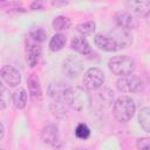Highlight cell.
I'll return each instance as SVG.
<instances>
[{
	"instance_id": "6da1fadb",
	"label": "cell",
	"mask_w": 150,
	"mask_h": 150,
	"mask_svg": "<svg viewBox=\"0 0 150 150\" xmlns=\"http://www.w3.org/2000/svg\"><path fill=\"white\" fill-rule=\"evenodd\" d=\"M63 102L76 111H82L89 103V94L81 87H68L64 94Z\"/></svg>"
},
{
	"instance_id": "7a4b0ae2",
	"label": "cell",
	"mask_w": 150,
	"mask_h": 150,
	"mask_svg": "<svg viewBox=\"0 0 150 150\" xmlns=\"http://www.w3.org/2000/svg\"><path fill=\"white\" fill-rule=\"evenodd\" d=\"M135 102L131 97L129 96H121L118 97L112 107V112L115 118L121 122V123H125L128 121L131 120V117L135 114Z\"/></svg>"
},
{
	"instance_id": "3957f363",
	"label": "cell",
	"mask_w": 150,
	"mask_h": 150,
	"mask_svg": "<svg viewBox=\"0 0 150 150\" xmlns=\"http://www.w3.org/2000/svg\"><path fill=\"white\" fill-rule=\"evenodd\" d=\"M109 69L118 76L130 75L135 70V61L128 55H117L109 60L108 62Z\"/></svg>"
},
{
	"instance_id": "277c9868",
	"label": "cell",
	"mask_w": 150,
	"mask_h": 150,
	"mask_svg": "<svg viewBox=\"0 0 150 150\" xmlns=\"http://www.w3.org/2000/svg\"><path fill=\"white\" fill-rule=\"evenodd\" d=\"M116 87L121 93H139L144 88V82L136 75L121 76L116 81Z\"/></svg>"
},
{
	"instance_id": "5b68a950",
	"label": "cell",
	"mask_w": 150,
	"mask_h": 150,
	"mask_svg": "<svg viewBox=\"0 0 150 150\" xmlns=\"http://www.w3.org/2000/svg\"><path fill=\"white\" fill-rule=\"evenodd\" d=\"M103 82H104V73L97 67L89 68L83 75V84L89 90L98 89L103 84Z\"/></svg>"
},
{
	"instance_id": "8992f818",
	"label": "cell",
	"mask_w": 150,
	"mask_h": 150,
	"mask_svg": "<svg viewBox=\"0 0 150 150\" xmlns=\"http://www.w3.org/2000/svg\"><path fill=\"white\" fill-rule=\"evenodd\" d=\"M83 71L82 61L76 56H68L62 62V73L69 79L79 77Z\"/></svg>"
},
{
	"instance_id": "52a82bcc",
	"label": "cell",
	"mask_w": 150,
	"mask_h": 150,
	"mask_svg": "<svg viewBox=\"0 0 150 150\" xmlns=\"http://www.w3.org/2000/svg\"><path fill=\"white\" fill-rule=\"evenodd\" d=\"M0 77L11 87H15L21 82V74L12 66H4L0 69Z\"/></svg>"
},
{
	"instance_id": "ba28073f",
	"label": "cell",
	"mask_w": 150,
	"mask_h": 150,
	"mask_svg": "<svg viewBox=\"0 0 150 150\" xmlns=\"http://www.w3.org/2000/svg\"><path fill=\"white\" fill-rule=\"evenodd\" d=\"M109 36L115 41L118 49L120 48H127L132 42V36L130 35V33L123 28H120V27L111 30Z\"/></svg>"
},
{
	"instance_id": "9c48e42d",
	"label": "cell",
	"mask_w": 150,
	"mask_h": 150,
	"mask_svg": "<svg viewBox=\"0 0 150 150\" xmlns=\"http://www.w3.org/2000/svg\"><path fill=\"white\" fill-rule=\"evenodd\" d=\"M115 21L120 28H123L125 30L135 29L138 26L137 19H135L134 15H131L128 12H118L115 14Z\"/></svg>"
},
{
	"instance_id": "30bf717a",
	"label": "cell",
	"mask_w": 150,
	"mask_h": 150,
	"mask_svg": "<svg viewBox=\"0 0 150 150\" xmlns=\"http://www.w3.org/2000/svg\"><path fill=\"white\" fill-rule=\"evenodd\" d=\"M41 138L46 144L57 145V143L60 141L59 128L53 123H49V124L45 125L42 131H41Z\"/></svg>"
},
{
	"instance_id": "8fae6325",
	"label": "cell",
	"mask_w": 150,
	"mask_h": 150,
	"mask_svg": "<svg viewBox=\"0 0 150 150\" xmlns=\"http://www.w3.org/2000/svg\"><path fill=\"white\" fill-rule=\"evenodd\" d=\"M94 42H95L96 47H98L100 49H102L104 52H115V50L118 49L115 41L109 35L96 34L95 38H94Z\"/></svg>"
},
{
	"instance_id": "7c38bea8",
	"label": "cell",
	"mask_w": 150,
	"mask_h": 150,
	"mask_svg": "<svg viewBox=\"0 0 150 150\" xmlns=\"http://www.w3.org/2000/svg\"><path fill=\"white\" fill-rule=\"evenodd\" d=\"M68 89V87L61 82V81H56V82H52L48 87V94L49 96L57 101V102H63V98H64V94H66V90Z\"/></svg>"
},
{
	"instance_id": "4fadbf2b",
	"label": "cell",
	"mask_w": 150,
	"mask_h": 150,
	"mask_svg": "<svg viewBox=\"0 0 150 150\" xmlns=\"http://www.w3.org/2000/svg\"><path fill=\"white\" fill-rule=\"evenodd\" d=\"M27 84H28V91H29L30 97L33 100H40L42 96V90H41L40 80H39L38 75L32 74L27 80Z\"/></svg>"
},
{
	"instance_id": "5bb4252c",
	"label": "cell",
	"mask_w": 150,
	"mask_h": 150,
	"mask_svg": "<svg viewBox=\"0 0 150 150\" xmlns=\"http://www.w3.org/2000/svg\"><path fill=\"white\" fill-rule=\"evenodd\" d=\"M70 47L73 50L82 54V55H88L91 53V47L89 45V42L87 41V39H84L83 36H76L71 40Z\"/></svg>"
},
{
	"instance_id": "9a60e30c",
	"label": "cell",
	"mask_w": 150,
	"mask_h": 150,
	"mask_svg": "<svg viewBox=\"0 0 150 150\" xmlns=\"http://www.w3.org/2000/svg\"><path fill=\"white\" fill-rule=\"evenodd\" d=\"M128 6L139 16H146L150 11V1H131Z\"/></svg>"
},
{
	"instance_id": "2e32d148",
	"label": "cell",
	"mask_w": 150,
	"mask_h": 150,
	"mask_svg": "<svg viewBox=\"0 0 150 150\" xmlns=\"http://www.w3.org/2000/svg\"><path fill=\"white\" fill-rule=\"evenodd\" d=\"M52 26L56 32H62V30H67V29L70 28L71 21H70V19H68L64 15H59V16L54 18V20L52 22Z\"/></svg>"
},
{
	"instance_id": "e0dca14e",
	"label": "cell",
	"mask_w": 150,
	"mask_h": 150,
	"mask_svg": "<svg viewBox=\"0 0 150 150\" xmlns=\"http://www.w3.org/2000/svg\"><path fill=\"white\" fill-rule=\"evenodd\" d=\"M40 55H41V47L38 43L32 45L29 47V49H28V53H27V62L29 63L30 67H35L36 66Z\"/></svg>"
},
{
	"instance_id": "ac0fdd59",
	"label": "cell",
	"mask_w": 150,
	"mask_h": 150,
	"mask_svg": "<svg viewBox=\"0 0 150 150\" xmlns=\"http://www.w3.org/2000/svg\"><path fill=\"white\" fill-rule=\"evenodd\" d=\"M66 42H67L66 36L63 34H61V33H57V34H55L50 39V41H49V49L52 52H59V50H61L64 47Z\"/></svg>"
},
{
	"instance_id": "d6986e66",
	"label": "cell",
	"mask_w": 150,
	"mask_h": 150,
	"mask_svg": "<svg viewBox=\"0 0 150 150\" xmlns=\"http://www.w3.org/2000/svg\"><path fill=\"white\" fill-rule=\"evenodd\" d=\"M13 103L15 105V108L18 109H23L26 107V103H27V98H28V95H27V91L25 89H19L16 90L14 94H13Z\"/></svg>"
},
{
	"instance_id": "ffe728a7",
	"label": "cell",
	"mask_w": 150,
	"mask_h": 150,
	"mask_svg": "<svg viewBox=\"0 0 150 150\" xmlns=\"http://www.w3.org/2000/svg\"><path fill=\"white\" fill-rule=\"evenodd\" d=\"M150 109L149 107H143L138 112V122L145 132H150Z\"/></svg>"
},
{
	"instance_id": "44dd1931",
	"label": "cell",
	"mask_w": 150,
	"mask_h": 150,
	"mask_svg": "<svg viewBox=\"0 0 150 150\" xmlns=\"http://www.w3.org/2000/svg\"><path fill=\"white\" fill-rule=\"evenodd\" d=\"M76 29H77V32L81 33V34L83 35V38H84V36H87V35H91V34L95 32L96 25H95L94 21H86V22H82V23L77 25Z\"/></svg>"
},
{
	"instance_id": "7402d4cb",
	"label": "cell",
	"mask_w": 150,
	"mask_h": 150,
	"mask_svg": "<svg viewBox=\"0 0 150 150\" xmlns=\"http://www.w3.org/2000/svg\"><path fill=\"white\" fill-rule=\"evenodd\" d=\"M29 35L36 42H43L47 38V34H46L45 29L41 28V27H33L29 32Z\"/></svg>"
},
{
	"instance_id": "603a6c76",
	"label": "cell",
	"mask_w": 150,
	"mask_h": 150,
	"mask_svg": "<svg viewBox=\"0 0 150 150\" xmlns=\"http://www.w3.org/2000/svg\"><path fill=\"white\" fill-rule=\"evenodd\" d=\"M89 135H90V129H89V127L87 124L80 123L76 127V129H75V136L77 138H80V139H87L89 137Z\"/></svg>"
},
{
	"instance_id": "cb8c5ba5",
	"label": "cell",
	"mask_w": 150,
	"mask_h": 150,
	"mask_svg": "<svg viewBox=\"0 0 150 150\" xmlns=\"http://www.w3.org/2000/svg\"><path fill=\"white\" fill-rule=\"evenodd\" d=\"M149 138L148 137H141L137 139V148L138 150H149Z\"/></svg>"
},
{
	"instance_id": "d4e9b609",
	"label": "cell",
	"mask_w": 150,
	"mask_h": 150,
	"mask_svg": "<svg viewBox=\"0 0 150 150\" xmlns=\"http://www.w3.org/2000/svg\"><path fill=\"white\" fill-rule=\"evenodd\" d=\"M4 134H5V128H4V124L0 122V139L4 137Z\"/></svg>"
},
{
	"instance_id": "484cf974",
	"label": "cell",
	"mask_w": 150,
	"mask_h": 150,
	"mask_svg": "<svg viewBox=\"0 0 150 150\" xmlns=\"http://www.w3.org/2000/svg\"><path fill=\"white\" fill-rule=\"evenodd\" d=\"M6 108V103H5V101L1 98V96H0V110H2V109H5Z\"/></svg>"
},
{
	"instance_id": "4316f807",
	"label": "cell",
	"mask_w": 150,
	"mask_h": 150,
	"mask_svg": "<svg viewBox=\"0 0 150 150\" xmlns=\"http://www.w3.org/2000/svg\"><path fill=\"white\" fill-rule=\"evenodd\" d=\"M5 91V86H4V83L0 81V96L2 95V93Z\"/></svg>"
},
{
	"instance_id": "83f0119b",
	"label": "cell",
	"mask_w": 150,
	"mask_h": 150,
	"mask_svg": "<svg viewBox=\"0 0 150 150\" xmlns=\"http://www.w3.org/2000/svg\"><path fill=\"white\" fill-rule=\"evenodd\" d=\"M75 150H88V149H84V148H77V149H75Z\"/></svg>"
},
{
	"instance_id": "f1b7e54d",
	"label": "cell",
	"mask_w": 150,
	"mask_h": 150,
	"mask_svg": "<svg viewBox=\"0 0 150 150\" xmlns=\"http://www.w3.org/2000/svg\"><path fill=\"white\" fill-rule=\"evenodd\" d=\"M0 150H5V149H1V148H0Z\"/></svg>"
}]
</instances>
